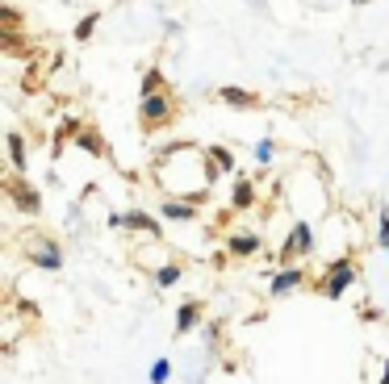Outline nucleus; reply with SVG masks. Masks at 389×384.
<instances>
[{"instance_id": "4", "label": "nucleus", "mask_w": 389, "mask_h": 384, "mask_svg": "<svg viewBox=\"0 0 389 384\" xmlns=\"http://www.w3.org/2000/svg\"><path fill=\"white\" fill-rule=\"evenodd\" d=\"M4 192L17 201V209H21V213H38V209H42V197H38V188H29V184H25V176H13V180L4 184Z\"/></svg>"}, {"instance_id": "20", "label": "nucleus", "mask_w": 389, "mask_h": 384, "mask_svg": "<svg viewBox=\"0 0 389 384\" xmlns=\"http://www.w3.org/2000/svg\"><path fill=\"white\" fill-rule=\"evenodd\" d=\"M377 247L381 251L389 247V209H381V217H377Z\"/></svg>"}, {"instance_id": "13", "label": "nucleus", "mask_w": 389, "mask_h": 384, "mask_svg": "<svg viewBox=\"0 0 389 384\" xmlns=\"http://www.w3.org/2000/svg\"><path fill=\"white\" fill-rule=\"evenodd\" d=\"M8 159H13V171L25 176V138L21 134H8Z\"/></svg>"}, {"instance_id": "8", "label": "nucleus", "mask_w": 389, "mask_h": 384, "mask_svg": "<svg viewBox=\"0 0 389 384\" xmlns=\"http://www.w3.org/2000/svg\"><path fill=\"white\" fill-rule=\"evenodd\" d=\"M256 205V188H251V180L247 176H235V188H230V209L235 213H243V209H251Z\"/></svg>"}, {"instance_id": "21", "label": "nucleus", "mask_w": 389, "mask_h": 384, "mask_svg": "<svg viewBox=\"0 0 389 384\" xmlns=\"http://www.w3.org/2000/svg\"><path fill=\"white\" fill-rule=\"evenodd\" d=\"M272 155H277V142H272V138H264V142L256 146V159H260V163H272Z\"/></svg>"}, {"instance_id": "19", "label": "nucleus", "mask_w": 389, "mask_h": 384, "mask_svg": "<svg viewBox=\"0 0 389 384\" xmlns=\"http://www.w3.org/2000/svg\"><path fill=\"white\" fill-rule=\"evenodd\" d=\"M172 381V364H168V360H155V364H151V384H168Z\"/></svg>"}, {"instance_id": "15", "label": "nucleus", "mask_w": 389, "mask_h": 384, "mask_svg": "<svg viewBox=\"0 0 389 384\" xmlns=\"http://www.w3.org/2000/svg\"><path fill=\"white\" fill-rule=\"evenodd\" d=\"M96 25H101V13L92 8V13H84L80 17V25H75V42H88L92 33H96Z\"/></svg>"}, {"instance_id": "16", "label": "nucleus", "mask_w": 389, "mask_h": 384, "mask_svg": "<svg viewBox=\"0 0 389 384\" xmlns=\"http://www.w3.org/2000/svg\"><path fill=\"white\" fill-rule=\"evenodd\" d=\"M75 142H80V146H84L88 155H109V146H105V142H101V134H92V130H84V134H80Z\"/></svg>"}, {"instance_id": "18", "label": "nucleus", "mask_w": 389, "mask_h": 384, "mask_svg": "<svg viewBox=\"0 0 389 384\" xmlns=\"http://www.w3.org/2000/svg\"><path fill=\"white\" fill-rule=\"evenodd\" d=\"M159 88H163V71H159V67H151V71L142 75V96H155Z\"/></svg>"}, {"instance_id": "6", "label": "nucleus", "mask_w": 389, "mask_h": 384, "mask_svg": "<svg viewBox=\"0 0 389 384\" xmlns=\"http://www.w3.org/2000/svg\"><path fill=\"white\" fill-rule=\"evenodd\" d=\"M29 259L42 272H59L63 268V251L54 247V238H42V234H38V247H29Z\"/></svg>"}, {"instance_id": "10", "label": "nucleus", "mask_w": 389, "mask_h": 384, "mask_svg": "<svg viewBox=\"0 0 389 384\" xmlns=\"http://www.w3.org/2000/svg\"><path fill=\"white\" fill-rule=\"evenodd\" d=\"M197 322H201V301H184L176 309V335H189Z\"/></svg>"}, {"instance_id": "12", "label": "nucleus", "mask_w": 389, "mask_h": 384, "mask_svg": "<svg viewBox=\"0 0 389 384\" xmlns=\"http://www.w3.org/2000/svg\"><path fill=\"white\" fill-rule=\"evenodd\" d=\"M159 213H163L168 222H193V217H197V209H193L189 201H163Z\"/></svg>"}, {"instance_id": "11", "label": "nucleus", "mask_w": 389, "mask_h": 384, "mask_svg": "<svg viewBox=\"0 0 389 384\" xmlns=\"http://www.w3.org/2000/svg\"><path fill=\"white\" fill-rule=\"evenodd\" d=\"M130 230H142V234H151V238H159V222L151 217V213H142V209H130L126 217H122Z\"/></svg>"}, {"instance_id": "22", "label": "nucleus", "mask_w": 389, "mask_h": 384, "mask_svg": "<svg viewBox=\"0 0 389 384\" xmlns=\"http://www.w3.org/2000/svg\"><path fill=\"white\" fill-rule=\"evenodd\" d=\"M381 384H389V360H386V368H381Z\"/></svg>"}, {"instance_id": "7", "label": "nucleus", "mask_w": 389, "mask_h": 384, "mask_svg": "<svg viewBox=\"0 0 389 384\" xmlns=\"http://www.w3.org/2000/svg\"><path fill=\"white\" fill-rule=\"evenodd\" d=\"M218 100H222V105H230V109H256V105H260V96H256V92L235 88V84H222V88H218Z\"/></svg>"}, {"instance_id": "9", "label": "nucleus", "mask_w": 389, "mask_h": 384, "mask_svg": "<svg viewBox=\"0 0 389 384\" xmlns=\"http://www.w3.org/2000/svg\"><path fill=\"white\" fill-rule=\"evenodd\" d=\"M226 251H230V255H239V259H243V255H256V251H260V238H256L251 230H239V234H230V238H226Z\"/></svg>"}, {"instance_id": "5", "label": "nucleus", "mask_w": 389, "mask_h": 384, "mask_svg": "<svg viewBox=\"0 0 389 384\" xmlns=\"http://www.w3.org/2000/svg\"><path fill=\"white\" fill-rule=\"evenodd\" d=\"M302 284H306V272H302L298 263H285L281 272L268 276V293H272V297H285V293H293V289H302Z\"/></svg>"}, {"instance_id": "17", "label": "nucleus", "mask_w": 389, "mask_h": 384, "mask_svg": "<svg viewBox=\"0 0 389 384\" xmlns=\"http://www.w3.org/2000/svg\"><path fill=\"white\" fill-rule=\"evenodd\" d=\"M176 280H180V263H163V268L155 272V284H159V289H172Z\"/></svg>"}, {"instance_id": "23", "label": "nucleus", "mask_w": 389, "mask_h": 384, "mask_svg": "<svg viewBox=\"0 0 389 384\" xmlns=\"http://www.w3.org/2000/svg\"><path fill=\"white\" fill-rule=\"evenodd\" d=\"M386 255H389V247H386Z\"/></svg>"}, {"instance_id": "1", "label": "nucleus", "mask_w": 389, "mask_h": 384, "mask_svg": "<svg viewBox=\"0 0 389 384\" xmlns=\"http://www.w3.org/2000/svg\"><path fill=\"white\" fill-rule=\"evenodd\" d=\"M356 280V263H352V255H339L331 268H327V280H323V293L331 297V301H339L344 293H348V284Z\"/></svg>"}, {"instance_id": "3", "label": "nucleus", "mask_w": 389, "mask_h": 384, "mask_svg": "<svg viewBox=\"0 0 389 384\" xmlns=\"http://www.w3.org/2000/svg\"><path fill=\"white\" fill-rule=\"evenodd\" d=\"M310 251H314V230H310V222H298V226L289 230L285 247H281V259L293 263V259H306Z\"/></svg>"}, {"instance_id": "2", "label": "nucleus", "mask_w": 389, "mask_h": 384, "mask_svg": "<svg viewBox=\"0 0 389 384\" xmlns=\"http://www.w3.org/2000/svg\"><path fill=\"white\" fill-rule=\"evenodd\" d=\"M138 117H142V130H159V125L172 117V96H168V92L142 96V105H138Z\"/></svg>"}, {"instance_id": "14", "label": "nucleus", "mask_w": 389, "mask_h": 384, "mask_svg": "<svg viewBox=\"0 0 389 384\" xmlns=\"http://www.w3.org/2000/svg\"><path fill=\"white\" fill-rule=\"evenodd\" d=\"M205 155H210V159L222 167V176H226V171H230V176H239V167H235V155H230L226 146H205Z\"/></svg>"}]
</instances>
